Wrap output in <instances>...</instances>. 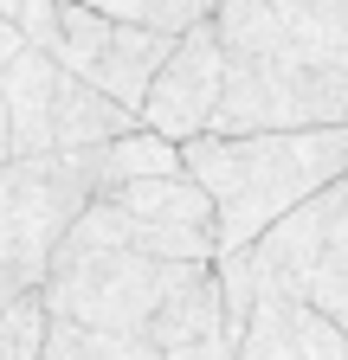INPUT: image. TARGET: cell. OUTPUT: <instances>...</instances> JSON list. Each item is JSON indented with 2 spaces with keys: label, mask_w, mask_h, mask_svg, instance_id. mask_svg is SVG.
<instances>
[{
  "label": "cell",
  "mask_w": 348,
  "mask_h": 360,
  "mask_svg": "<svg viewBox=\"0 0 348 360\" xmlns=\"http://www.w3.org/2000/svg\"><path fill=\"white\" fill-rule=\"evenodd\" d=\"M226 97L213 135L348 129V0H220Z\"/></svg>",
  "instance_id": "cell-1"
},
{
  "label": "cell",
  "mask_w": 348,
  "mask_h": 360,
  "mask_svg": "<svg viewBox=\"0 0 348 360\" xmlns=\"http://www.w3.org/2000/svg\"><path fill=\"white\" fill-rule=\"evenodd\" d=\"M39 296H46L52 322L129 335L155 354L200 347L213 335H226L220 270L213 264H168V257H136V251H116V245L65 238Z\"/></svg>",
  "instance_id": "cell-2"
},
{
  "label": "cell",
  "mask_w": 348,
  "mask_h": 360,
  "mask_svg": "<svg viewBox=\"0 0 348 360\" xmlns=\"http://www.w3.org/2000/svg\"><path fill=\"white\" fill-rule=\"evenodd\" d=\"M187 180L213 200L220 251H251L278 219L348 174V129H245L181 142Z\"/></svg>",
  "instance_id": "cell-3"
},
{
  "label": "cell",
  "mask_w": 348,
  "mask_h": 360,
  "mask_svg": "<svg viewBox=\"0 0 348 360\" xmlns=\"http://www.w3.org/2000/svg\"><path fill=\"white\" fill-rule=\"evenodd\" d=\"M0 97H7V122H13V161L84 155V148H104V142L136 129V110L110 103L104 90L71 77L58 58L39 52V45H20L7 58Z\"/></svg>",
  "instance_id": "cell-4"
},
{
  "label": "cell",
  "mask_w": 348,
  "mask_h": 360,
  "mask_svg": "<svg viewBox=\"0 0 348 360\" xmlns=\"http://www.w3.org/2000/svg\"><path fill=\"white\" fill-rule=\"evenodd\" d=\"M84 206H91L84 155H46V161L0 167V309L46 283V270Z\"/></svg>",
  "instance_id": "cell-5"
},
{
  "label": "cell",
  "mask_w": 348,
  "mask_h": 360,
  "mask_svg": "<svg viewBox=\"0 0 348 360\" xmlns=\"http://www.w3.org/2000/svg\"><path fill=\"white\" fill-rule=\"evenodd\" d=\"M245 257L258 290L310 302L348 335V174L329 180L316 200H303L290 219H278Z\"/></svg>",
  "instance_id": "cell-6"
},
{
  "label": "cell",
  "mask_w": 348,
  "mask_h": 360,
  "mask_svg": "<svg viewBox=\"0 0 348 360\" xmlns=\"http://www.w3.org/2000/svg\"><path fill=\"white\" fill-rule=\"evenodd\" d=\"M220 97H226V52H220L213 20H200V26H187L181 39H174V52H168V65L155 71L136 122L181 148V142H194V135H213Z\"/></svg>",
  "instance_id": "cell-7"
},
{
  "label": "cell",
  "mask_w": 348,
  "mask_h": 360,
  "mask_svg": "<svg viewBox=\"0 0 348 360\" xmlns=\"http://www.w3.org/2000/svg\"><path fill=\"white\" fill-rule=\"evenodd\" d=\"M232 360H348V335L297 296L251 290V315L232 341Z\"/></svg>",
  "instance_id": "cell-8"
},
{
  "label": "cell",
  "mask_w": 348,
  "mask_h": 360,
  "mask_svg": "<svg viewBox=\"0 0 348 360\" xmlns=\"http://www.w3.org/2000/svg\"><path fill=\"white\" fill-rule=\"evenodd\" d=\"M168 52H174V32H155V26H110V45H104V58L91 65V90H104L110 103H123V110H142V97H149V84H155V71L168 65Z\"/></svg>",
  "instance_id": "cell-9"
},
{
  "label": "cell",
  "mask_w": 348,
  "mask_h": 360,
  "mask_svg": "<svg viewBox=\"0 0 348 360\" xmlns=\"http://www.w3.org/2000/svg\"><path fill=\"white\" fill-rule=\"evenodd\" d=\"M39 360H232V335H213L200 347H174V354H155L129 335H97V328H71V322H52L46 335V354Z\"/></svg>",
  "instance_id": "cell-10"
},
{
  "label": "cell",
  "mask_w": 348,
  "mask_h": 360,
  "mask_svg": "<svg viewBox=\"0 0 348 360\" xmlns=\"http://www.w3.org/2000/svg\"><path fill=\"white\" fill-rule=\"evenodd\" d=\"M181 167V148L161 142L155 129H129L104 148H84V174H91V193H110V187H129V180H149V174H174Z\"/></svg>",
  "instance_id": "cell-11"
},
{
  "label": "cell",
  "mask_w": 348,
  "mask_h": 360,
  "mask_svg": "<svg viewBox=\"0 0 348 360\" xmlns=\"http://www.w3.org/2000/svg\"><path fill=\"white\" fill-rule=\"evenodd\" d=\"M46 335H52V315H46V296H20L0 309V360H39L46 354Z\"/></svg>",
  "instance_id": "cell-12"
},
{
  "label": "cell",
  "mask_w": 348,
  "mask_h": 360,
  "mask_svg": "<svg viewBox=\"0 0 348 360\" xmlns=\"http://www.w3.org/2000/svg\"><path fill=\"white\" fill-rule=\"evenodd\" d=\"M20 45H26V39H20V26H13L7 13H0V71H7V58L20 52Z\"/></svg>",
  "instance_id": "cell-13"
},
{
  "label": "cell",
  "mask_w": 348,
  "mask_h": 360,
  "mask_svg": "<svg viewBox=\"0 0 348 360\" xmlns=\"http://www.w3.org/2000/svg\"><path fill=\"white\" fill-rule=\"evenodd\" d=\"M13 161V122H7V97H0V167Z\"/></svg>",
  "instance_id": "cell-14"
},
{
  "label": "cell",
  "mask_w": 348,
  "mask_h": 360,
  "mask_svg": "<svg viewBox=\"0 0 348 360\" xmlns=\"http://www.w3.org/2000/svg\"><path fill=\"white\" fill-rule=\"evenodd\" d=\"M0 13H13V0H0Z\"/></svg>",
  "instance_id": "cell-15"
}]
</instances>
